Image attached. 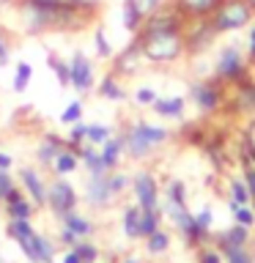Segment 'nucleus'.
I'll use <instances>...</instances> for the list:
<instances>
[{
  "instance_id": "de8ad7c7",
  "label": "nucleus",
  "mask_w": 255,
  "mask_h": 263,
  "mask_svg": "<svg viewBox=\"0 0 255 263\" xmlns=\"http://www.w3.org/2000/svg\"><path fill=\"white\" fill-rule=\"evenodd\" d=\"M126 3H132V6H135V8H137V11H143V14L148 16V14H154V11H159V8H162V6H168V3H170V0H126Z\"/></svg>"
},
{
  "instance_id": "f8f14e48",
  "label": "nucleus",
  "mask_w": 255,
  "mask_h": 263,
  "mask_svg": "<svg viewBox=\"0 0 255 263\" xmlns=\"http://www.w3.org/2000/svg\"><path fill=\"white\" fill-rule=\"evenodd\" d=\"M80 197H82V203L90 205V209H96V211L110 209V205L118 200V195L113 192L110 181H107V173H104V176H88Z\"/></svg>"
},
{
  "instance_id": "37998d69",
  "label": "nucleus",
  "mask_w": 255,
  "mask_h": 263,
  "mask_svg": "<svg viewBox=\"0 0 255 263\" xmlns=\"http://www.w3.org/2000/svg\"><path fill=\"white\" fill-rule=\"evenodd\" d=\"M242 151L250 154L255 159V115L244 123V129H242Z\"/></svg>"
},
{
  "instance_id": "7c9ffc66",
  "label": "nucleus",
  "mask_w": 255,
  "mask_h": 263,
  "mask_svg": "<svg viewBox=\"0 0 255 263\" xmlns=\"http://www.w3.org/2000/svg\"><path fill=\"white\" fill-rule=\"evenodd\" d=\"M143 22H145V14L137 11L132 3L123 0V6H121V25H123V30H126L129 36H135V33L143 28Z\"/></svg>"
},
{
  "instance_id": "412c9836",
  "label": "nucleus",
  "mask_w": 255,
  "mask_h": 263,
  "mask_svg": "<svg viewBox=\"0 0 255 263\" xmlns=\"http://www.w3.org/2000/svg\"><path fill=\"white\" fill-rule=\"evenodd\" d=\"M49 170H52V176H61V178H69L71 173H77L80 170V154H77V148L66 145L63 151L55 156V162L49 164Z\"/></svg>"
},
{
  "instance_id": "9d476101",
  "label": "nucleus",
  "mask_w": 255,
  "mask_h": 263,
  "mask_svg": "<svg viewBox=\"0 0 255 263\" xmlns=\"http://www.w3.org/2000/svg\"><path fill=\"white\" fill-rule=\"evenodd\" d=\"M220 33L214 30L211 20H192L187 22L184 28V44H187V55H201V52H209L217 44Z\"/></svg>"
},
{
  "instance_id": "ea45409f",
  "label": "nucleus",
  "mask_w": 255,
  "mask_h": 263,
  "mask_svg": "<svg viewBox=\"0 0 255 263\" xmlns=\"http://www.w3.org/2000/svg\"><path fill=\"white\" fill-rule=\"evenodd\" d=\"M156 96H159V93H156V88H151V85H137V88L129 93V99H132L137 107H151V104L156 102Z\"/></svg>"
},
{
  "instance_id": "f03ea898",
  "label": "nucleus",
  "mask_w": 255,
  "mask_h": 263,
  "mask_svg": "<svg viewBox=\"0 0 255 263\" xmlns=\"http://www.w3.org/2000/svg\"><path fill=\"white\" fill-rule=\"evenodd\" d=\"M14 8H16V14H20L22 30L28 33V36L82 30L85 25L94 22V16H96V11H85V8L44 6V3H33V0H16Z\"/></svg>"
},
{
  "instance_id": "09e8293b",
  "label": "nucleus",
  "mask_w": 255,
  "mask_h": 263,
  "mask_svg": "<svg viewBox=\"0 0 255 263\" xmlns=\"http://www.w3.org/2000/svg\"><path fill=\"white\" fill-rule=\"evenodd\" d=\"M16 186V178L11 176V170H0V203H3V197L11 192Z\"/></svg>"
},
{
  "instance_id": "f257e3e1",
  "label": "nucleus",
  "mask_w": 255,
  "mask_h": 263,
  "mask_svg": "<svg viewBox=\"0 0 255 263\" xmlns=\"http://www.w3.org/2000/svg\"><path fill=\"white\" fill-rule=\"evenodd\" d=\"M187 20L173 6H162L159 11L148 14L143 28L135 33L143 61L151 66H173L187 55L184 44Z\"/></svg>"
},
{
  "instance_id": "cd10ccee",
  "label": "nucleus",
  "mask_w": 255,
  "mask_h": 263,
  "mask_svg": "<svg viewBox=\"0 0 255 263\" xmlns=\"http://www.w3.org/2000/svg\"><path fill=\"white\" fill-rule=\"evenodd\" d=\"M236 104H239V110L255 115V80L252 77H247L244 82L236 85Z\"/></svg>"
},
{
  "instance_id": "aec40b11",
  "label": "nucleus",
  "mask_w": 255,
  "mask_h": 263,
  "mask_svg": "<svg viewBox=\"0 0 255 263\" xmlns=\"http://www.w3.org/2000/svg\"><path fill=\"white\" fill-rule=\"evenodd\" d=\"M99 156H102V162H104L107 173L121 167L123 156H126V154H123V137H121V132H115L113 137H107L104 143L99 145Z\"/></svg>"
},
{
  "instance_id": "39448f33",
  "label": "nucleus",
  "mask_w": 255,
  "mask_h": 263,
  "mask_svg": "<svg viewBox=\"0 0 255 263\" xmlns=\"http://www.w3.org/2000/svg\"><path fill=\"white\" fill-rule=\"evenodd\" d=\"M250 61L244 55V47L239 44H222L214 58V80H220L222 85H239L250 77Z\"/></svg>"
},
{
  "instance_id": "20e7f679",
  "label": "nucleus",
  "mask_w": 255,
  "mask_h": 263,
  "mask_svg": "<svg viewBox=\"0 0 255 263\" xmlns=\"http://www.w3.org/2000/svg\"><path fill=\"white\" fill-rule=\"evenodd\" d=\"M187 102L197 110V115L203 118H211V115L222 112V107L228 102V90L220 80L214 77H203V80H195L189 82L187 88Z\"/></svg>"
},
{
  "instance_id": "052dcab7",
  "label": "nucleus",
  "mask_w": 255,
  "mask_h": 263,
  "mask_svg": "<svg viewBox=\"0 0 255 263\" xmlns=\"http://www.w3.org/2000/svg\"><path fill=\"white\" fill-rule=\"evenodd\" d=\"M99 263H102V260H99Z\"/></svg>"
},
{
  "instance_id": "6e6d98bb",
  "label": "nucleus",
  "mask_w": 255,
  "mask_h": 263,
  "mask_svg": "<svg viewBox=\"0 0 255 263\" xmlns=\"http://www.w3.org/2000/svg\"><path fill=\"white\" fill-rule=\"evenodd\" d=\"M61 263H82V260H80V255L74 252V250H66V252L61 255Z\"/></svg>"
},
{
  "instance_id": "2eb2a0df",
  "label": "nucleus",
  "mask_w": 255,
  "mask_h": 263,
  "mask_svg": "<svg viewBox=\"0 0 255 263\" xmlns=\"http://www.w3.org/2000/svg\"><path fill=\"white\" fill-rule=\"evenodd\" d=\"M94 93L102 99V102H110V104H123L129 102V93L132 90L126 88V82H123V77H118V74L113 71H104L102 77L96 80V88Z\"/></svg>"
},
{
  "instance_id": "3c124183",
  "label": "nucleus",
  "mask_w": 255,
  "mask_h": 263,
  "mask_svg": "<svg viewBox=\"0 0 255 263\" xmlns=\"http://www.w3.org/2000/svg\"><path fill=\"white\" fill-rule=\"evenodd\" d=\"M195 222H197V225H201V228L206 230V233H211V225H214V211L209 209V205H206V209H201V211L195 214Z\"/></svg>"
},
{
  "instance_id": "a878e982",
  "label": "nucleus",
  "mask_w": 255,
  "mask_h": 263,
  "mask_svg": "<svg viewBox=\"0 0 255 263\" xmlns=\"http://www.w3.org/2000/svg\"><path fill=\"white\" fill-rule=\"evenodd\" d=\"M121 230L126 238H132V241L140 238V205L137 203H129L126 209L121 211Z\"/></svg>"
},
{
  "instance_id": "473e14b6",
  "label": "nucleus",
  "mask_w": 255,
  "mask_h": 263,
  "mask_svg": "<svg viewBox=\"0 0 255 263\" xmlns=\"http://www.w3.org/2000/svg\"><path fill=\"white\" fill-rule=\"evenodd\" d=\"M162 228V209H140V238Z\"/></svg>"
},
{
  "instance_id": "bb28decb",
  "label": "nucleus",
  "mask_w": 255,
  "mask_h": 263,
  "mask_svg": "<svg viewBox=\"0 0 255 263\" xmlns=\"http://www.w3.org/2000/svg\"><path fill=\"white\" fill-rule=\"evenodd\" d=\"M228 197L233 205H252V197H250L244 176H230L228 178Z\"/></svg>"
},
{
  "instance_id": "4d7b16f0",
  "label": "nucleus",
  "mask_w": 255,
  "mask_h": 263,
  "mask_svg": "<svg viewBox=\"0 0 255 263\" xmlns=\"http://www.w3.org/2000/svg\"><path fill=\"white\" fill-rule=\"evenodd\" d=\"M118 263H143V260H140L137 255H123V258H121Z\"/></svg>"
},
{
  "instance_id": "79ce46f5",
  "label": "nucleus",
  "mask_w": 255,
  "mask_h": 263,
  "mask_svg": "<svg viewBox=\"0 0 255 263\" xmlns=\"http://www.w3.org/2000/svg\"><path fill=\"white\" fill-rule=\"evenodd\" d=\"M230 211H233V222H236V225H244V228L255 225V209H252V205H233V203H230Z\"/></svg>"
},
{
  "instance_id": "e433bc0d",
  "label": "nucleus",
  "mask_w": 255,
  "mask_h": 263,
  "mask_svg": "<svg viewBox=\"0 0 255 263\" xmlns=\"http://www.w3.org/2000/svg\"><path fill=\"white\" fill-rule=\"evenodd\" d=\"M71 250L80 255L82 263H99V258H102V250H99V244L90 241V238H80V241L74 244Z\"/></svg>"
},
{
  "instance_id": "8fccbe9b",
  "label": "nucleus",
  "mask_w": 255,
  "mask_h": 263,
  "mask_svg": "<svg viewBox=\"0 0 255 263\" xmlns=\"http://www.w3.org/2000/svg\"><path fill=\"white\" fill-rule=\"evenodd\" d=\"M244 55H247V61L255 63V20L247 25V44H244Z\"/></svg>"
},
{
  "instance_id": "2f4dec72",
  "label": "nucleus",
  "mask_w": 255,
  "mask_h": 263,
  "mask_svg": "<svg viewBox=\"0 0 255 263\" xmlns=\"http://www.w3.org/2000/svg\"><path fill=\"white\" fill-rule=\"evenodd\" d=\"M247 241H250V228L236 225V222H233V225L220 236V250H222V247H244Z\"/></svg>"
},
{
  "instance_id": "1a4fd4ad",
  "label": "nucleus",
  "mask_w": 255,
  "mask_h": 263,
  "mask_svg": "<svg viewBox=\"0 0 255 263\" xmlns=\"http://www.w3.org/2000/svg\"><path fill=\"white\" fill-rule=\"evenodd\" d=\"M132 195H135V203L140 209H162V192H159V178H156L154 170H137L132 176Z\"/></svg>"
},
{
  "instance_id": "ddd939ff",
  "label": "nucleus",
  "mask_w": 255,
  "mask_h": 263,
  "mask_svg": "<svg viewBox=\"0 0 255 263\" xmlns=\"http://www.w3.org/2000/svg\"><path fill=\"white\" fill-rule=\"evenodd\" d=\"M143 63L145 61H143V52H140V44H137V39L132 36L129 44L115 49V55L110 58V71L126 80V77H132V74H137Z\"/></svg>"
},
{
  "instance_id": "72a5a7b5",
  "label": "nucleus",
  "mask_w": 255,
  "mask_h": 263,
  "mask_svg": "<svg viewBox=\"0 0 255 263\" xmlns=\"http://www.w3.org/2000/svg\"><path fill=\"white\" fill-rule=\"evenodd\" d=\"M145 241V252L148 255H165L170 250V233L165 228H159V230H154L151 236H145L143 238Z\"/></svg>"
},
{
  "instance_id": "f3484780",
  "label": "nucleus",
  "mask_w": 255,
  "mask_h": 263,
  "mask_svg": "<svg viewBox=\"0 0 255 263\" xmlns=\"http://www.w3.org/2000/svg\"><path fill=\"white\" fill-rule=\"evenodd\" d=\"M151 110H154V115H159L162 121H184L187 118V99L178 96V93L156 96Z\"/></svg>"
},
{
  "instance_id": "4c0bfd02",
  "label": "nucleus",
  "mask_w": 255,
  "mask_h": 263,
  "mask_svg": "<svg viewBox=\"0 0 255 263\" xmlns=\"http://www.w3.org/2000/svg\"><path fill=\"white\" fill-rule=\"evenodd\" d=\"M115 132H113V126L110 123H102V121H94V123H88V137H85V143L88 145H102L107 137H113Z\"/></svg>"
},
{
  "instance_id": "6e6552de",
  "label": "nucleus",
  "mask_w": 255,
  "mask_h": 263,
  "mask_svg": "<svg viewBox=\"0 0 255 263\" xmlns=\"http://www.w3.org/2000/svg\"><path fill=\"white\" fill-rule=\"evenodd\" d=\"M96 80H99L96 61L85 52V49H74L69 55V88L77 90L80 96H85L96 88Z\"/></svg>"
},
{
  "instance_id": "c9c22d12",
  "label": "nucleus",
  "mask_w": 255,
  "mask_h": 263,
  "mask_svg": "<svg viewBox=\"0 0 255 263\" xmlns=\"http://www.w3.org/2000/svg\"><path fill=\"white\" fill-rule=\"evenodd\" d=\"M33 219H8L6 222V236L11 238V241H22V238H28L33 233Z\"/></svg>"
},
{
  "instance_id": "6ab92c4d",
  "label": "nucleus",
  "mask_w": 255,
  "mask_h": 263,
  "mask_svg": "<svg viewBox=\"0 0 255 263\" xmlns=\"http://www.w3.org/2000/svg\"><path fill=\"white\" fill-rule=\"evenodd\" d=\"M187 184L181 178H168L165 184V200H162V214H173V211H181L187 209Z\"/></svg>"
},
{
  "instance_id": "5701e85b",
  "label": "nucleus",
  "mask_w": 255,
  "mask_h": 263,
  "mask_svg": "<svg viewBox=\"0 0 255 263\" xmlns=\"http://www.w3.org/2000/svg\"><path fill=\"white\" fill-rule=\"evenodd\" d=\"M36 205L30 203V197L28 195H20V197H14V200H6L3 203V214H6V219H33L36 217Z\"/></svg>"
},
{
  "instance_id": "4468645a",
  "label": "nucleus",
  "mask_w": 255,
  "mask_h": 263,
  "mask_svg": "<svg viewBox=\"0 0 255 263\" xmlns=\"http://www.w3.org/2000/svg\"><path fill=\"white\" fill-rule=\"evenodd\" d=\"M16 247L28 258V263H52L55 260V241L49 236L39 233V230H33L28 238L16 241Z\"/></svg>"
},
{
  "instance_id": "423d86ee",
  "label": "nucleus",
  "mask_w": 255,
  "mask_h": 263,
  "mask_svg": "<svg viewBox=\"0 0 255 263\" xmlns=\"http://www.w3.org/2000/svg\"><path fill=\"white\" fill-rule=\"evenodd\" d=\"M214 30L220 36H228V33H239L244 30L247 25L255 20V11L247 0H222V3L214 8V14L209 16Z\"/></svg>"
},
{
  "instance_id": "49530a36",
  "label": "nucleus",
  "mask_w": 255,
  "mask_h": 263,
  "mask_svg": "<svg viewBox=\"0 0 255 263\" xmlns=\"http://www.w3.org/2000/svg\"><path fill=\"white\" fill-rule=\"evenodd\" d=\"M222 258L228 263H252V255L244 250V247H222Z\"/></svg>"
},
{
  "instance_id": "7ed1b4c3",
  "label": "nucleus",
  "mask_w": 255,
  "mask_h": 263,
  "mask_svg": "<svg viewBox=\"0 0 255 263\" xmlns=\"http://www.w3.org/2000/svg\"><path fill=\"white\" fill-rule=\"evenodd\" d=\"M121 137H123V154H126V159L145 162V159H151L159 148H165L170 143L173 132L165 126V123L145 121V118H132V121H126V126L121 129Z\"/></svg>"
},
{
  "instance_id": "58836bf2",
  "label": "nucleus",
  "mask_w": 255,
  "mask_h": 263,
  "mask_svg": "<svg viewBox=\"0 0 255 263\" xmlns=\"http://www.w3.org/2000/svg\"><path fill=\"white\" fill-rule=\"evenodd\" d=\"M85 137H88V121H77V123H71V126H66V145L69 148H80V145H85Z\"/></svg>"
},
{
  "instance_id": "dca6fc26",
  "label": "nucleus",
  "mask_w": 255,
  "mask_h": 263,
  "mask_svg": "<svg viewBox=\"0 0 255 263\" xmlns=\"http://www.w3.org/2000/svg\"><path fill=\"white\" fill-rule=\"evenodd\" d=\"M66 148V140L63 135H58V132H44V135L39 137L36 143V151H33V159L41 170H49V164L55 162V156L61 154Z\"/></svg>"
},
{
  "instance_id": "864d4df0",
  "label": "nucleus",
  "mask_w": 255,
  "mask_h": 263,
  "mask_svg": "<svg viewBox=\"0 0 255 263\" xmlns=\"http://www.w3.org/2000/svg\"><path fill=\"white\" fill-rule=\"evenodd\" d=\"M201 263H222V252L220 250H203L201 252Z\"/></svg>"
},
{
  "instance_id": "0eeeda50",
  "label": "nucleus",
  "mask_w": 255,
  "mask_h": 263,
  "mask_svg": "<svg viewBox=\"0 0 255 263\" xmlns=\"http://www.w3.org/2000/svg\"><path fill=\"white\" fill-rule=\"evenodd\" d=\"M80 200H82V197H80V192H77V186H74L69 178H61V176H52V178H49L44 209H49V214H52L55 219L66 217L69 211H77Z\"/></svg>"
},
{
  "instance_id": "13d9d810",
  "label": "nucleus",
  "mask_w": 255,
  "mask_h": 263,
  "mask_svg": "<svg viewBox=\"0 0 255 263\" xmlns=\"http://www.w3.org/2000/svg\"><path fill=\"white\" fill-rule=\"evenodd\" d=\"M16 3V0H0V6H3V8H8V6H14Z\"/></svg>"
},
{
  "instance_id": "680f3d73",
  "label": "nucleus",
  "mask_w": 255,
  "mask_h": 263,
  "mask_svg": "<svg viewBox=\"0 0 255 263\" xmlns=\"http://www.w3.org/2000/svg\"><path fill=\"white\" fill-rule=\"evenodd\" d=\"M0 8H3V6H0Z\"/></svg>"
},
{
  "instance_id": "f704fd0d",
  "label": "nucleus",
  "mask_w": 255,
  "mask_h": 263,
  "mask_svg": "<svg viewBox=\"0 0 255 263\" xmlns=\"http://www.w3.org/2000/svg\"><path fill=\"white\" fill-rule=\"evenodd\" d=\"M77 121H85V104H82V99H71L61 110V115H58V123L61 126H71Z\"/></svg>"
},
{
  "instance_id": "393cba45",
  "label": "nucleus",
  "mask_w": 255,
  "mask_h": 263,
  "mask_svg": "<svg viewBox=\"0 0 255 263\" xmlns=\"http://www.w3.org/2000/svg\"><path fill=\"white\" fill-rule=\"evenodd\" d=\"M90 39H94V58H96V61H110V58L115 55V47H113L110 36H107L104 25H94Z\"/></svg>"
},
{
  "instance_id": "c85d7f7f",
  "label": "nucleus",
  "mask_w": 255,
  "mask_h": 263,
  "mask_svg": "<svg viewBox=\"0 0 255 263\" xmlns=\"http://www.w3.org/2000/svg\"><path fill=\"white\" fill-rule=\"evenodd\" d=\"M33 82V63L30 61H20L11 71V90L14 93H25L28 85Z\"/></svg>"
},
{
  "instance_id": "4be33fe9",
  "label": "nucleus",
  "mask_w": 255,
  "mask_h": 263,
  "mask_svg": "<svg viewBox=\"0 0 255 263\" xmlns=\"http://www.w3.org/2000/svg\"><path fill=\"white\" fill-rule=\"evenodd\" d=\"M58 222H61L63 228H69L77 238H90V236H94V230H96L94 219L85 217V214H80V211H69L66 217H61Z\"/></svg>"
},
{
  "instance_id": "c756f323",
  "label": "nucleus",
  "mask_w": 255,
  "mask_h": 263,
  "mask_svg": "<svg viewBox=\"0 0 255 263\" xmlns=\"http://www.w3.org/2000/svg\"><path fill=\"white\" fill-rule=\"evenodd\" d=\"M47 69L52 71V77L58 80V85L69 88V58H63L58 52H47Z\"/></svg>"
},
{
  "instance_id": "bf43d9fd",
  "label": "nucleus",
  "mask_w": 255,
  "mask_h": 263,
  "mask_svg": "<svg viewBox=\"0 0 255 263\" xmlns=\"http://www.w3.org/2000/svg\"><path fill=\"white\" fill-rule=\"evenodd\" d=\"M247 3H250V6H252V11H255V0H247Z\"/></svg>"
},
{
  "instance_id": "603ef678",
  "label": "nucleus",
  "mask_w": 255,
  "mask_h": 263,
  "mask_svg": "<svg viewBox=\"0 0 255 263\" xmlns=\"http://www.w3.org/2000/svg\"><path fill=\"white\" fill-rule=\"evenodd\" d=\"M77 241H80V238L74 236L69 228H63V225H61V230H58V244H61V247H66V250H71V247L77 244Z\"/></svg>"
},
{
  "instance_id": "a211bd4d",
  "label": "nucleus",
  "mask_w": 255,
  "mask_h": 263,
  "mask_svg": "<svg viewBox=\"0 0 255 263\" xmlns=\"http://www.w3.org/2000/svg\"><path fill=\"white\" fill-rule=\"evenodd\" d=\"M222 0H170V6L176 8V11L184 16L187 22L192 20H209L214 14V8H217Z\"/></svg>"
},
{
  "instance_id": "a18cd8bd",
  "label": "nucleus",
  "mask_w": 255,
  "mask_h": 263,
  "mask_svg": "<svg viewBox=\"0 0 255 263\" xmlns=\"http://www.w3.org/2000/svg\"><path fill=\"white\" fill-rule=\"evenodd\" d=\"M11 52H14V39H11V33L0 25V69L11 61Z\"/></svg>"
},
{
  "instance_id": "a19ab883",
  "label": "nucleus",
  "mask_w": 255,
  "mask_h": 263,
  "mask_svg": "<svg viewBox=\"0 0 255 263\" xmlns=\"http://www.w3.org/2000/svg\"><path fill=\"white\" fill-rule=\"evenodd\" d=\"M242 176H244V181H247V189H250V197H252V205H255V159L250 154H244L242 151Z\"/></svg>"
},
{
  "instance_id": "b1692460",
  "label": "nucleus",
  "mask_w": 255,
  "mask_h": 263,
  "mask_svg": "<svg viewBox=\"0 0 255 263\" xmlns=\"http://www.w3.org/2000/svg\"><path fill=\"white\" fill-rule=\"evenodd\" d=\"M77 154H80V167H85L88 176H104L107 167H104V162H102V156H99V148L96 145H80L77 148Z\"/></svg>"
},
{
  "instance_id": "9b49d317",
  "label": "nucleus",
  "mask_w": 255,
  "mask_h": 263,
  "mask_svg": "<svg viewBox=\"0 0 255 263\" xmlns=\"http://www.w3.org/2000/svg\"><path fill=\"white\" fill-rule=\"evenodd\" d=\"M16 184L22 186V192L30 197V203L36 209H44L47 203V176L41 173L39 164H22L20 173H16Z\"/></svg>"
},
{
  "instance_id": "c03bdc74",
  "label": "nucleus",
  "mask_w": 255,
  "mask_h": 263,
  "mask_svg": "<svg viewBox=\"0 0 255 263\" xmlns=\"http://www.w3.org/2000/svg\"><path fill=\"white\" fill-rule=\"evenodd\" d=\"M33 3H44V6H69V8H85V11H99L96 0H33Z\"/></svg>"
},
{
  "instance_id": "5fc2aeb1",
  "label": "nucleus",
  "mask_w": 255,
  "mask_h": 263,
  "mask_svg": "<svg viewBox=\"0 0 255 263\" xmlns=\"http://www.w3.org/2000/svg\"><path fill=\"white\" fill-rule=\"evenodd\" d=\"M0 170H14V154L0 148Z\"/></svg>"
}]
</instances>
